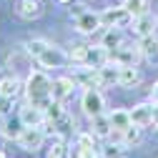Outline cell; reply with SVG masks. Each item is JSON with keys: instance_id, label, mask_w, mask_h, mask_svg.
Listing matches in <instances>:
<instances>
[{"instance_id": "cell-1", "label": "cell", "mask_w": 158, "mask_h": 158, "mask_svg": "<svg viewBox=\"0 0 158 158\" xmlns=\"http://www.w3.org/2000/svg\"><path fill=\"white\" fill-rule=\"evenodd\" d=\"M50 78L43 70H33L28 75V83H25V93H28V103L38 106V108H45L53 98H50Z\"/></svg>"}, {"instance_id": "cell-2", "label": "cell", "mask_w": 158, "mask_h": 158, "mask_svg": "<svg viewBox=\"0 0 158 158\" xmlns=\"http://www.w3.org/2000/svg\"><path fill=\"white\" fill-rule=\"evenodd\" d=\"M133 20H135V15L128 13L123 5H121V8H108V10L101 13L103 28H126V25H131Z\"/></svg>"}, {"instance_id": "cell-3", "label": "cell", "mask_w": 158, "mask_h": 158, "mask_svg": "<svg viewBox=\"0 0 158 158\" xmlns=\"http://www.w3.org/2000/svg\"><path fill=\"white\" fill-rule=\"evenodd\" d=\"M81 108H83V113L85 115H90V118H95V115H101L103 113V108H106V101H103V93L98 90V88H85V93H83V98H81Z\"/></svg>"}, {"instance_id": "cell-4", "label": "cell", "mask_w": 158, "mask_h": 158, "mask_svg": "<svg viewBox=\"0 0 158 158\" xmlns=\"http://www.w3.org/2000/svg\"><path fill=\"white\" fill-rule=\"evenodd\" d=\"M68 60H70L68 53H63L60 48H55V45H48L40 55H38V63H40V68H63Z\"/></svg>"}, {"instance_id": "cell-5", "label": "cell", "mask_w": 158, "mask_h": 158, "mask_svg": "<svg viewBox=\"0 0 158 158\" xmlns=\"http://www.w3.org/2000/svg\"><path fill=\"white\" fill-rule=\"evenodd\" d=\"M43 138H45V133H43L40 128H28V126H23L20 135H18V143H20V148H25V151H38V148L43 146Z\"/></svg>"}, {"instance_id": "cell-6", "label": "cell", "mask_w": 158, "mask_h": 158, "mask_svg": "<svg viewBox=\"0 0 158 158\" xmlns=\"http://www.w3.org/2000/svg\"><path fill=\"white\" fill-rule=\"evenodd\" d=\"M20 123L28 126V128H40L45 123V110L43 108H38L33 103H28L23 110H20Z\"/></svg>"}, {"instance_id": "cell-7", "label": "cell", "mask_w": 158, "mask_h": 158, "mask_svg": "<svg viewBox=\"0 0 158 158\" xmlns=\"http://www.w3.org/2000/svg\"><path fill=\"white\" fill-rule=\"evenodd\" d=\"M75 28H78V33L90 35V33H95L98 28H103L101 15H95V13H81V15L75 18Z\"/></svg>"}, {"instance_id": "cell-8", "label": "cell", "mask_w": 158, "mask_h": 158, "mask_svg": "<svg viewBox=\"0 0 158 158\" xmlns=\"http://www.w3.org/2000/svg\"><path fill=\"white\" fill-rule=\"evenodd\" d=\"M73 88H75V81H73V78H55V81L50 83V98L63 103L65 98L73 93Z\"/></svg>"}, {"instance_id": "cell-9", "label": "cell", "mask_w": 158, "mask_h": 158, "mask_svg": "<svg viewBox=\"0 0 158 158\" xmlns=\"http://www.w3.org/2000/svg\"><path fill=\"white\" fill-rule=\"evenodd\" d=\"M131 121H133V126H141V128L151 126V123H153V106H151V103L135 106V108L131 110Z\"/></svg>"}, {"instance_id": "cell-10", "label": "cell", "mask_w": 158, "mask_h": 158, "mask_svg": "<svg viewBox=\"0 0 158 158\" xmlns=\"http://www.w3.org/2000/svg\"><path fill=\"white\" fill-rule=\"evenodd\" d=\"M138 83H141V70L135 65H121V70H118V85L121 88H133Z\"/></svg>"}, {"instance_id": "cell-11", "label": "cell", "mask_w": 158, "mask_h": 158, "mask_svg": "<svg viewBox=\"0 0 158 158\" xmlns=\"http://www.w3.org/2000/svg\"><path fill=\"white\" fill-rule=\"evenodd\" d=\"M156 23H158V20H153L148 13H143V15H138L135 20H133V30H135V35H138V38H146V35H153Z\"/></svg>"}, {"instance_id": "cell-12", "label": "cell", "mask_w": 158, "mask_h": 158, "mask_svg": "<svg viewBox=\"0 0 158 158\" xmlns=\"http://www.w3.org/2000/svg\"><path fill=\"white\" fill-rule=\"evenodd\" d=\"M115 55V60L121 63V65H135V60H138V55H141V50H138V45H133V48H128L126 43L118 48V50H113Z\"/></svg>"}, {"instance_id": "cell-13", "label": "cell", "mask_w": 158, "mask_h": 158, "mask_svg": "<svg viewBox=\"0 0 158 158\" xmlns=\"http://www.w3.org/2000/svg\"><path fill=\"white\" fill-rule=\"evenodd\" d=\"M18 13H20L23 20H35V18H40L43 8H40V3H38V0H20Z\"/></svg>"}, {"instance_id": "cell-14", "label": "cell", "mask_w": 158, "mask_h": 158, "mask_svg": "<svg viewBox=\"0 0 158 158\" xmlns=\"http://www.w3.org/2000/svg\"><path fill=\"white\" fill-rule=\"evenodd\" d=\"M108 118H110V126H113L115 131H126L128 126H133V121H131V110H123V108H118V110L108 113Z\"/></svg>"}, {"instance_id": "cell-15", "label": "cell", "mask_w": 158, "mask_h": 158, "mask_svg": "<svg viewBox=\"0 0 158 158\" xmlns=\"http://www.w3.org/2000/svg\"><path fill=\"white\" fill-rule=\"evenodd\" d=\"M110 131H113V126H110V118H108V115L101 113V115L93 118V131H90V133H93L95 138H108Z\"/></svg>"}, {"instance_id": "cell-16", "label": "cell", "mask_w": 158, "mask_h": 158, "mask_svg": "<svg viewBox=\"0 0 158 158\" xmlns=\"http://www.w3.org/2000/svg\"><path fill=\"white\" fill-rule=\"evenodd\" d=\"M20 81H18V78L13 75V78H3V81H0V95H5V98H15L18 93H20Z\"/></svg>"}, {"instance_id": "cell-17", "label": "cell", "mask_w": 158, "mask_h": 158, "mask_svg": "<svg viewBox=\"0 0 158 158\" xmlns=\"http://www.w3.org/2000/svg\"><path fill=\"white\" fill-rule=\"evenodd\" d=\"M43 110H45V121H50V123H58V121H60V118L65 115V110H63L60 101H50ZM55 128H58V126H55Z\"/></svg>"}, {"instance_id": "cell-18", "label": "cell", "mask_w": 158, "mask_h": 158, "mask_svg": "<svg viewBox=\"0 0 158 158\" xmlns=\"http://www.w3.org/2000/svg\"><path fill=\"white\" fill-rule=\"evenodd\" d=\"M138 50H141V55H146V58H153V55L158 53V38H153V35L141 38V43H138Z\"/></svg>"}, {"instance_id": "cell-19", "label": "cell", "mask_w": 158, "mask_h": 158, "mask_svg": "<svg viewBox=\"0 0 158 158\" xmlns=\"http://www.w3.org/2000/svg\"><path fill=\"white\" fill-rule=\"evenodd\" d=\"M141 141H143L141 126H128L123 131V146H141Z\"/></svg>"}, {"instance_id": "cell-20", "label": "cell", "mask_w": 158, "mask_h": 158, "mask_svg": "<svg viewBox=\"0 0 158 158\" xmlns=\"http://www.w3.org/2000/svg\"><path fill=\"white\" fill-rule=\"evenodd\" d=\"M103 45H106L108 50H118V48L123 45V35L118 33L115 28H110V30H108V33L103 35Z\"/></svg>"}, {"instance_id": "cell-21", "label": "cell", "mask_w": 158, "mask_h": 158, "mask_svg": "<svg viewBox=\"0 0 158 158\" xmlns=\"http://www.w3.org/2000/svg\"><path fill=\"white\" fill-rule=\"evenodd\" d=\"M123 8L138 18V15L148 13V10H146V8H148V0H123Z\"/></svg>"}, {"instance_id": "cell-22", "label": "cell", "mask_w": 158, "mask_h": 158, "mask_svg": "<svg viewBox=\"0 0 158 158\" xmlns=\"http://www.w3.org/2000/svg\"><path fill=\"white\" fill-rule=\"evenodd\" d=\"M101 156H103V158H126V146H123V143H110V146L103 148Z\"/></svg>"}, {"instance_id": "cell-23", "label": "cell", "mask_w": 158, "mask_h": 158, "mask_svg": "<svg viewBox=\"0 0 158 158\" xmlns=\"http://www.w3.org/2000/svg\"><path fill=\"white\" fill-rule=\"evenodd\" d=\"M68 58L75 60V63H81V65H85V60H88V45H75V48L68 53Z\"/></svg>"}, {"instance_id": "cell-24", "label": "cell", "mask_w": 158, "mask_h": 158, "mask_svg": "<svg viewBox=\"0 0 158 158\" xmlns=\"http://www.w3.org/2000/svg\"><path fill=\"white\" fill-rule=\"evenodd\" d=\"M48 45H50V43H45V40H30V43H28V53L38 58V55H40V53H43Z\"/></svg>"}, {"instance_id": "cell-25", "label": "cell", "mask_w": 158, "mask_h": 158, "mask_svg": "<svg viewBox=\"0 0 158 158\" xmlns=\"http://www.w3.org/2000/svg\"><path fill=\"white\" fill-rule=\"evenodd\" d=\"M63 156H65V146H63L60 141H55L53 148L48 151V158H63Z\"/></svg>"}, {"instance_id": "cell-26", "label": "cell", "mask_w": 158, "mask_h": 158, "mask_svg": "<svg viewBox=\"0 0 158 158\" xmlns=\"http://www.w3.org/2000/svg\"><path fill=\"white\" fill-rule=\"evenodd\" d=\"M93 133H83V135H78V146H81V148H95L93 146Z\"/></svg>"}, {"instance_id": "cell-27", "label": "cell", "mask_w": 158, "mask_h": 158, "mask_svg": "<svg viewBox=\"0 0 158 158\" xmlns=\"http://www.w3.org/2000/svg\"><path fill=\"white\" fill-rule=\"evenodd\" d=\"M20 131H23V128H20ZM20 131H18V128H13L10 123H5V126H3V135H5V138H10V141H18Z\"/></svg>"}, {"instance_id": "cell-28", "label": "cell", "mask_w": 158, "mask_h": 158, "mask_svg": "<svg viewBox=\"0 0 158 158\" xmlns=\"http://www.w3.org/2000/svg\"><path fill=\"white\" fill-rule=\"evenodd\" d=\"M10 106H13V98L0 95V115H8L10 113Z\"/></svg>"}, {"instance_id": "cell-29", "label": "cell", "mask_w": 158, "mask_h": 158, "mask_svg": "<svg viewBox=\"0 0 158 158\" xmlns=\"http://www.w3.org/2000/svg\"><path fill=\"white\" fill-rule=\"evenodd\" d=\"M75 158H98V153H95L93 148H81V146H78V153H75Z\"/></svg>"}, {"instance_id": "cell-30", "label": "cell", "mask_w": 158, "mask_h": 158, "mask_svg": "<svg viewBox=\"0 0 158 158\" xmlns=\"http://www.w3.org/2000/svg\"><path fill=\"white\" fill-rule=\"evenodd\" d=\"M153 103H156V106H158V83H156V85H153Z\"/></svg>"}, {"instance_id": "cell-31", "label": "cell", "mask_w": 158, "mask_h": 158, "mask_svg": "<svg viewBox=\"0 0 158 158\" xmlns=\"http://www.w3.org/2000/svg\"><path fill=\"white\" fill-rule=\"evenodd\" d=\"M0 158H5V153H3V151H0Z\"/></svg>"}, {"instance_id": "cell-32", "label": "cell", "mask_w": 158, "mask_h": 158, "mask_svg": "<svg viewBox=\"0 0 158 158\" xmlns=\"http://www.w3.org/2000/svg\"><path fill=\"white\" fill-rule=\"evenodd\" d=\"M60 3H70V0H60Z\"/></svg>"}]
</instances>
